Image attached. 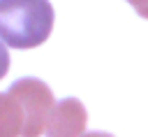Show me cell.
<instances>
[{"label": "cell", "mask_w": 148, "mask_h": 137, "mask_svg": "<svg viewBox=\"0 0 148 137\" xmlns=\"http://www.w3.org/2000/svg\"><path fill=\"white\" fill-rule=\"evenodd\" d=\"M25 116L18 100L7 91L0 93V137H18L23 135Z\"/></svg>", "instance_id": "obj_4"}, {"label": "cell", "mask_w": 148, "mask_h": 137, "mask_svg": "<svg viewBox=\"0 0 148 137\" xmlns=\"http://www.w3.org/2000/svg\"><path fill=\"white\" fill-rule=\"evenodd\" d=\"M83 137H113V135H109V132H86Z\"/></svg>", "instance_id": "obj_7"}, {"label": "cell", "mask_w": 148, "mask_h": 137, "mask_svg": "<svg viewBox=\"0 0 148 137\" xmlns=\"http://www.w3.org/2000/svg\"><path fill=\"white\" fill-rule=\"evenodd\" d=\"M9 93L23 107L25 125H23L21 137H39L42 132H46V125H49L51 114L56 109V100H53L51 88L39 79L25 77V79L14 81Z\"/></svg>", "instance_id": "obj_2"}, {"label": "cell", "mask_w": 148, "mask_h": 137, "mask_svg": "<svg viewBox=\"0 0 148 137\" xmlns=\"http://www.w3.org/2000/svg\"><path fill=\"white\" fill-rule=\"evenodd\" d=\"M88 123V111L76 98H65L56 102L51 121L46 125V137H83Z\"/></svg>", "instance_id": "obj_3"}, {"label": "cell", "mask_w": 148, "mask_h": 137, "mask_svg": "<svg viewBox=\"0 0 148 137\" xmlns=\"http://www.w3.org/2000/svg\"><path fill=\"white\" fill-rule=\"evenodd\" d=\"M127 2L136 9V14H139V16L148 19V0H127Z\"/></svg>", "instance_id": "obj_6"}, {"label": "cell", "mask_w": 148, "mask_h": 137, "mask_svg": "<svg viewBox=\"0 0 148 137\" xmlns=\"http://www.w3.org/2000/svg\"><path fill=\"white\" fill-rule=\"evenodd\" d=\"M53 30L49 0H0V39L14 49H35Z\"/></svg>", "instance_id": "obj_1"}, {"label": "cell", "mask_w": 148, "mask_h": 137, "mask_svg": "<svg viewBox=\"0 0 148 137\" xmlns=\"http://www.w3.org/2000/svg\"><path fill=\"white\" fill-rule=\"evenodd\" d=\"M7 70H9V53H7V46H5V42L0 39V79L7 74Z\"/></svg>", "instance_id": "obj_5"}]
</instances>
